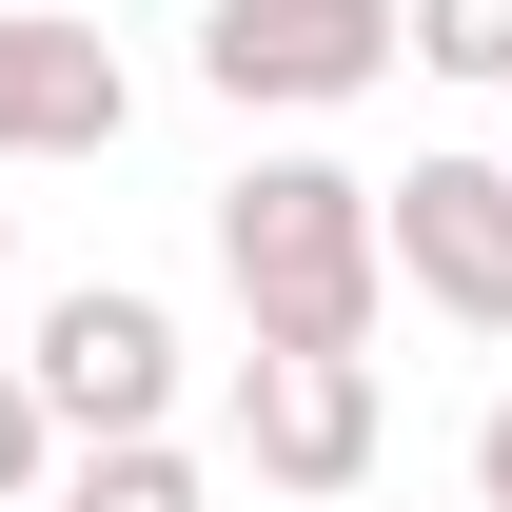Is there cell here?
Returning <instances> with one entry per match:
<instances>
[{"instance_id":"cell-3","label":"cell","mask_w":512,"mask_h":512,"mask_svg":"<svg viewBox=\"0 0 512 512\" xmlns=\"http://www.w3.org/2000/svg\"><path fill=\"white\" fill-rule=\"evenodd\" d=\"M20 375H40V414H60L79 453L158 434V414H178V316H158L138 276H79V296H40V355H20Z\"/></svg>"},{"instance_id":"cell-5","label":"cell","mask_w":512,"mask_h":512,"mask_svg":"<svg viewBox=\"0 0 512 512\" xmlns=\"http://www.w3.org/2000/svg\"><path fill=\"white\" fill-rule=\"evenodd\" d=\"M138 79L99 20H60V0H0V158H119Z\"/></svg>"},{"instance_id":"cell-8","label":"cell","mask_w":512,"mask_h":512,"mask_svg":"<svg viewBox=\"0 0 512 512\" xmlns=\"http://www.w3.org/2000/svg\"><path fill=\"white\" fill-rule=\"evenodd\" d=\"M414 60L434 79H512V0H414Z\"/></svg>"},{"instance_id":"cell-1","label":"cell","mask_w":512,"mask_h":512,"mask_svg":"<svg viewBox=\"0 0 512 512\" xmlns=\"http://www.w3.org/2000/svg\"><path fill=\"white\" fill-rule=\"evenodd\" d=\"M217 276H237L256 355H375V296H394V178L237 158V178H217Z\"/></svg>"},{"instance_id":"cell-4","label":"cell","mask_w":512,"mask_h":512,"mask_svg":"<svg viewBox=\"0 0 512 512\" xmlns=\"http://www.w3.org/2000/svg\"><path fill=\"white\" fill-rule=\"evenodd\" d=\"M394 276L453 335H512V158H414L394 178Z\"/></svg>"},{"instance_id":"cell-9","label":"cell","mask_w":512,"mask_h":512,"mask_svg":"<svg viewBox=\"0 0 512 512\" xmlns=\"http://www.w3.org/2000/svg\"><path fill=\"white\" fill-rule=\"evenodd\" d=\"M40 453H60V414H40V375L0 355V512H40Z\"/></svg>"},{"instance_id":"cell-6","label":"cell","mask_w":512,"mask_h":512,"mask_svg":"<svg viewBox=\"0 0 512 512\" xmlns=\"http://www.w3.org/2000/svg\"><path fill=\"white\" fill-rule=\"evenodd\" d=\"M375 355H237V453L276 473V493H355L375 473Z\"/></svg>"},{"instance_id":"cell-11","label":"cell","mask_w":512,"mask_h":512,"mask_svg":"<svg viewBox=\"0 0 512 512\" xmlns=\"http://www.w3.org/2000/svg\"><path fill=\"white\" fill-rule=\"evenodd\" d=\"M0 276H20V237H0Z\"/></svg>"},{"instance_id":"cell-7","label":"cell","mask_w":512,"mask_h":512,"mask_svg":"<svg viewBox=\"0 0 512 512\" xmlns=\"http://www.w3.org/2000/svg\"><path fill=\"white\" fill-rule=\"evenodd\" d=\"M60 512H197V453H178V434H99V453L60 473Z\"/></svg>"},{"instance_id":"cell-2","label":"cell","mask_w":512,"mask_h":512,"mask_svg":"<svg viewBox=\"0 0 512 512\" xmlns=\"http://www.w3.org/2000/svg\"><path fill=\"white\" fill-rule=\"evenodd\" d=\"M414 60V0H217L197 20V79L237 99V119H335V99H375Z\"/></svg>"},{"instance_id":"cell-10","label":"cell","mask_w":512,"mask_h":512,"mask_svg":"<svg viewBox=\"0 0 512 512\" xmlns=\"http://www.w3.org/2000/svg\"><path fill=\"white\" fill-rule=\"evenodd\" d=\"M473 512H512V394H493V434H473Z\"/></svg>"}]
</instances>
